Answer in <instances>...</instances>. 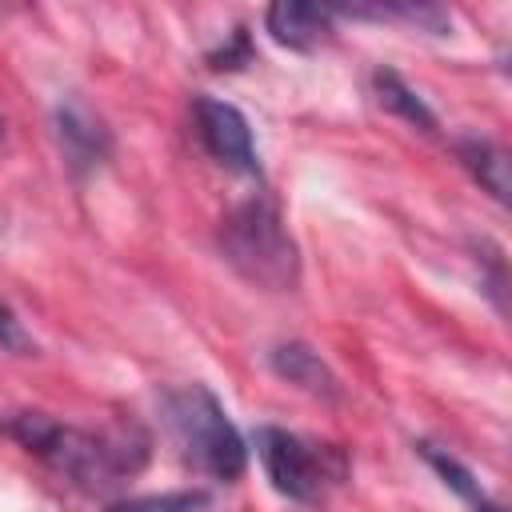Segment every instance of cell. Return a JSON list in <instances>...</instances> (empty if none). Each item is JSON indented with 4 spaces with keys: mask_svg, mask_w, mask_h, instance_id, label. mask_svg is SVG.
<instances>
[{
    "mask_svg": "<svg viewBox=\"0 0 512 512\" xmlns=\"http://www.w3.org/2000/svg\"><path fill=\"white\" fill-rule=\"evenodd\" d=\"M4 432L80 492H112L128 476H136L148 460V436L136 424L92 432V428L60 424L44 412H16L4 420Z\"/></svg>",
    "mask_w": 512,
    "mask_h": 512,
    "instance_id": "1",
    "label": "cell"
},
{
    "mask_svg": "<svg viewBox=\"0 0 512 512\" xmlns=\"http://www.w3.org/2000/svg\"><path fill=\"white\" fill-rule=\"evenodd\" d=\"M160 412H164L168 440L176 444V452L188 468H196V472H204L208 480H220V484H232V480L244 476L248 448H244L236 424L228 420V412H224V404L216 400L212 388L180 384V388L164 392Z\"/></svg>",
    "mask_w": 512,
    "mask_h": 512,
    "instance_id": "2",
    "label": "cell"
},
{
    "mask_svg": "<svg viewBox=\"0 0 512 512\" xmlns=\"http://www.w3.org/2000/svg\"><path fill=\"white\" fill-rule=\"evenodd\" d=\"M220 244H224V256L252 284L284 292V288H292L300 280L296 244L284 232V220H280L276 204L264 200V196H256V200H248V204L228 212V220L220 228Z\"/></svg>",
    "mask_w": 512,
    "mask_h": 512,
    "instance_id": "3",
    "label": "cell"
},
{
    "mask_svg": "<svg viewBox=\"0 0 512 512\" xmlns=\"http://www.w3.org/2000/svg\"><path fill=\"white\" fill-rule=\"evenodd\" d=\"M256 456L272 480V488L296 504H316L324 496L328 484H336L344 476V456L332 448H316L308 440H300L288 428L276 424H260L256 428Z\"/></svg>",
    "mask_w": 512,
    "mask_h": 512,
    "instance_id": "4",
    "label": "cell"
},
{
    "mask_svg": "<svg viewBox=\"0 0 512 512\" xmlns=\"http://www.w3.org/2000/svg\"><path fill=\"white\" fill-rule=\"evenodd\" d=\"M192 120H196V136L204 144V152L232 168V172H248L260 176V160H256V144H252V128L244 120V112L228 100L216 96H196L192 100Z\"/></svg>",
    "mask_w": 512,
    "mask_h": 512,
    "instance_id": "5",
    "label": "cell"
},
{
    "mask_svg": "<svg viewBox=\"0 0 512 512\" xmlns=\"http://www.w3.org/2000/svg\"><path fill=\"white\" fill-rule=\"evenodd\" d=\"M56 140L64 148V160L76 176L100 168L112 152V132L104 128V120L76 96L56 104Z\"/></svg>",
    "mask_w": 512,
    "mask_h": 512,
    "instance_id": "6",
    "label": "cell"
},
{
    "mask_svg": "<svg viewBox=\"0 0 512 512\" xmlns=\"http://www.w3.org/2000/svg\"><path fill=\"white\" fill-rule=\"evenodd\" d=\"M264 28H268V36L276 44L296 48V52H308L320 40L332 36V12L328 8H316V4H300V0H280V4H268Z\"/></svg>",
    "mask_w": 512,
    "mask_h": 512,
    "instance_id": "7",
    "label": "cell"
},
{
    "mask_svg": "<svg viewBox=\"0 0 512 512\" xmlns=\"http://www.w3.org/2000/svg\"><path fill=\"white\" fill-rule=\"evenodd\" d=\"M268 364H272L276 376H284L288 384H296V388H304V392H312V396H324V400H336V396H340V384H336V376L328 372V364H324L308 344H300V340L276 344V348L268 352Z\"/></svg>",
    "mask_w": 512,
    "mask_h": 512,
    "instance_id": "8",
    "label": "cell"
},
{
    "mask_svg": "<svg viewBox=\"0 0 512 512\" xmlns=\"http://www.w3.org/2000/svg\"><path fill=\"white\" fill-rule=\"evenodd\" d=\"M372 88H376L380 108H388L392 116L416 124L420 132H436V116H432V108L416 96L412 84H404L400 72H392V68H376V72H372Z\"/></svg>",
    "mask_w": 512,
    "mask_h": 512,
    "instance_id": "9",
    "label": "cell"
},
{
    "mask_svg": "<svg viewBox=\"0 0 512 512\" xmlns=\"http://www.w3.org/2000/svg\"><path fill=\"white\" fill-rule=\"evenodd\" d=\"M456 156H460V164L476 176V184H480L484 192H492L496 200H508V160H504V152H500L492 140H484V136H464V140H456Z\"/></svg>",
    "mask_w": 512,
    "mask_h": 512,
    "instance_id": "10",
    "label": "cell"
},
{
    "mask_svg": "<svg viewBox=\"0 0 512 512\" xmlns=\"http://www.w3.org/2000/svg\"><path fill=\"white\" fill-rule=\"evenodd\" d=\"M416 448H420V456L436 468V476H440V480H444V484H448V488H452V492H456L472 512H504L496 500H488V496H484L480 480H476V476H472V472H468L452 452H444V448H436V444H428V440H424V444H416Z\"/></svg>",
    "mask_w": 512,
    "mask_h": 512,
    "instance_id": "11",
    "label": "cell"
},
{
    "mask_svg": "<svg viewBox=\"0 0 512 512\" xmlns=\"http://www.w3.org/2000/svg\"><path fill=\"white\" fill-rule=\"evenodd\" d=\"M208 496L204 492H164V496H136V500H120L108 512H208Z\"/></svg>",
    "mask_w": 512,
    "mask_h": 512,
    "instance_id": "12",
    "label": "cell"
},
{
    "mask_svg": "<svg viewBox=\"0 0 512 512\" xmlns=\"http://www.w3.org/2000/svg\"><path fill=\"white\" fill-rule=\"evenodd\" d=\"M248 60H252V44H248V32L244 28H236L228 44H220L216 52H208V64L212 68H240Z\"/></svg>",
    "mask_w": 512,
    "mask_h": 512,
    "instance_id": "13",
    "label": "cell"
},
{
    "mask_svg": "<svg viewBox=\"0 0 512 512\" xmlns=\"http://www.w3.org/2000/svg\"><path fill=\"white\" fill-rule=\"evenodd\" d=\"M0 348H8V352H16V356H28V352H32L28 332L20 328L16 312H12L4 300H0Z\"/></svg>",
    "mask_w": 512,
    "mask_h": 512,
    "instance_id": "14",
    "label": "cell"
},
{
    "mask_svg": "<svg viewBox=\"0 0 512 512\" xmlns=\"http://www.w3.org/2000/svg\"><path fill=\"white\" fill-rule=\"evenodd\" d=\"M0 140H4V116H0Z\"/></svg>",
    "mask_w": 512,
    "mask_h": 512,
    "instance_id": "15",
    "label": "cell"
},
{
    "mask_svg": "<svg viewBox=\"0 0 512 512\" xmlns=\"http://www.w3.org/2000/svg\"><path fill=\"white\" fill-rule=\"evenodd\" d=\"M0 432H4V420H0Z\"/></svg>",
    "mask_w": 512,
    "mask_h": 512,
    "instance_id": "16",
    "label": "cell"
}]
</instances>
